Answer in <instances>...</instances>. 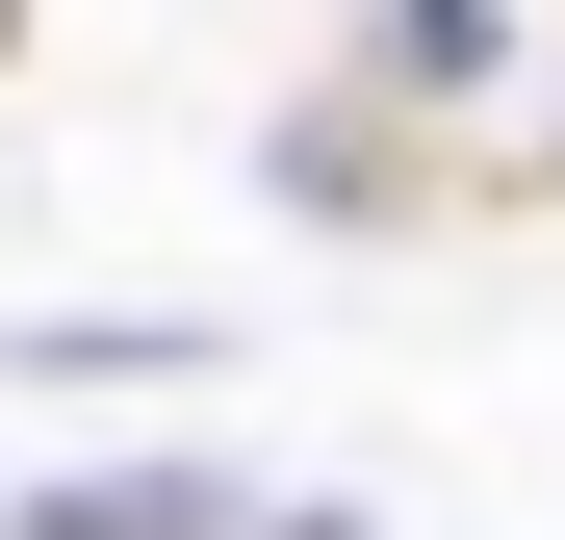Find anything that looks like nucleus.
I'll list each match as a JSON object with an SVG mask.
<instances>
[{
	"label": "nucleus",
	"instance_id": "f257e3e1",
	"mask_svg": "<svg viewBox=\"0 0 565 540\" xmlns=\"http://www.w3.org/2000/svg\"><path fill=\"white\" fill-rule=\"evenodd\" d=\"M0 540H257V489L232 464H52Z\"/></svg>",
	"mask_w": 565,
	"mask_h": 540
},
{
	"label": "nucleus",
	"instance_id": "f03ea898",
	"mask_svg": "<svg viewBox=\"0 0 565 540\" xmlns=\"http://www.w3.org/2000/svg\"><path fill=\"white\" fill-rule=\"evenodd\" d=\"M514 77V0H360V104H489Z\"/></svg>",
	"mask_w": 565,
	"mask_h": 540
},
{
	"label": "nucleus",
	"instance_id": "7ed1b4c3",
	"mask_svg": "<svg viewBox=\"0 0 565 540\" xmlns=\"http://www.w3.org/2000/svg\"><path fill=\"white\" fill-rule=\"evenodd\" d=\"M0 360H26V387H206V309H26V335H0Z\"/></svg>",
	"mask_w": 565,
	"mask_h": 540
}]
</instances>
